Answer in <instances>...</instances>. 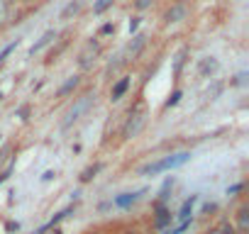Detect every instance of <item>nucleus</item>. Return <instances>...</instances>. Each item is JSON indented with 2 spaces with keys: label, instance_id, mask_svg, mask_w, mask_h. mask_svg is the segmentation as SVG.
<instances>
[{
  "label": "nucleus",
  "instance_id": "20e7f679",
  "mask_svg": "<svg viewBox=\"0 0 249 234\" xmlns=\"http://www.w3.org/2000/svg\"><path fill=\"white\" fill-rule=\"evenodd\" d=\"M144 125H147V115L132 110L130 117H127V122H124V127H122V139H135V137H140L142 130H144Z\"/></svg>",
  "mask_w": 249,
  "mask_h": 234
},
{
  "label": "nucleus",
  "instance_id": "1a4fd4ad",
  "mask_svg": "<svg viewBox=\"0 0 249 234\" xmlns=\"http://www.w3.org/2000/svg\"><path fill=\"white\" fill-rule=\"evenodd\" d=\"M130 85H132V76L117 78V81L112 83V88H110V100H112V102H120V100L124 98V93L130 90Z\"/></svg>",
  "mask_w": 249,
  "mask_h": 234
},
{
  "label": "nucleus",
  "instance_id": "473e14b6",
  "mask_svg": "<svg viewBox=\"0 0 249 234\" xmlns=\"http://www.w3.org/2000/svg\"><path fill=\"white\" fill-rule=\"evenodd\" d=\"M3 98H5V93H3V90H0V102H3Z\"/></svg>",
  "mask_w": 249,
  "mask_h": 234
},
{
  "label": "nucleus",
  "instance_id": "f257e3e1",
  "mask_svg": "<svg viewBox=\"0 0 249 234\" xmlns=\"http://www.w3.org/2000/svg\"><path fill=\"white\" fill-rule=\"evenodd\" d=\"M193 159V151H174V154H166L157 161H149L147 166L137 168V176H144V178H154L159 173H166V171H174V168H181L186 166L188 161Z\"/></svg>",
  "mask_w": 249,
  "mask_h": 234
},
{
  "label": "nucleus",
  "instance_id": "7ed1b4c3",
  "mask_svg": "<svg viewBox=\"0 0 249 234\" xmlns=\"http://www.w3.org/2000/svg\"><path fill=\"white\" fill-rule=\"evenodd\" d=\"M149 193V188L144 185V188H137V190H124V193H120V195H115L112 200H110V205L112 207H117V210H130V207H135L144 195Z\"/></svg>",
  "mask_w": 249,
  "mask_h": 234
},
{
  "label": "nucleus",
  "instance_id": "412c9836",
  "mask_svg": "<svg viewBox=\"0 0 249 234\" xmlns=\"http://www.w3.org/2000/svg\"><path fill=\"white\" fill-rule=\"evenodd\" d=\"M18 47H20V39H15V42H10V44H8V47L3 49V51H0V64H3V61L8 59V54H10V51H15Z\"/></svg>",
  "mask_w": 249,
  "mask_h": 234
},
{
  "label": "nucleus",
  "instance_id": "a878e982",
  "mask_svg": "<svg viewBox=\"0 0 249 234\" xmlns=\"http://www.w3.org/2000/svg\"><path fill=\"white\" fill-rule=\"evenodd\" d=\"M215 71H217V61L215 59H210V61L203 64V73H215Z\"/></svg>",
  "mask_w": 249,
  "mask_h": 234
},
{
  "label": "nucleus",
  "instance_id": "7c9ffc66",
  "mask_svg": "<svg viewBox=\"0 0 249 234\" xmlns=\"http://www.w3.org/2000/svg\"><path fill=\"white\" fill-rule=\"evenodd\" d=\"M244 81H247V73H239V76H234L232 85H244Z\"/></svg>",
  "mask_w": 249,
  "mask_h": 234
},
{
  "label": "nucleus",
  "instance_id": "a211bd4d",
  "mask_svg": "<svg viewBox=\"0 0 249 234\" xmlns=\"http://www.w3.org/2000/svg\"><path fill=\"white\" fill-rule=\"evenodd\" d=\"M181 98H183V90L181 88H176L169 98H166V102H164V110H171V107H176L178 102H181Z\"/></svg>",
  "mask_w": 249,
  "mask_h": 234
},
{
  "label": "nucleus",
  "instance_id": "ddd939ff",
  "mask_svg": "<svg viewBox=\"0 0 249 234\" xmlns=\"http://www.w3.org/2000/svg\"><path fill=\"white\" fill-rule=\"evenodd\" d=\"M78 83H81V78L78 76H71V78H66L61 85H59V90H56V98H69L76 88H78Z\"/></svg>",
  "mask_w": 249,
  "mask_h": 234
},
{
  "label": "nucleus",
  "instance_id": "423d86ee",
  "mask_svg": "<svg viewBox=\"0 0 249 234\" xmlns=\"http://www.w3.org/2000/svg\"><path fill=\"white\" fill-rule=\"evenodd\" d=\"M71 215H76V205H69V207L59 210V212H56L52 219H47L42 227H37V229H35V234H47V232H52L54 227H59V224H61L66 217H71Z\"/></svg>",
  "mask_w": 249,
  "mask_h": 234
},
{
  "label": "nucleus",
  "instance_id": "6ab92c4d",
  "mask_svg": "<svg viewBox=\"0 0 249 234\" xmlns=\"http://www.w3.org/2000/svg\"><path fill=\"white\" fill-rule=\"evenodd\" d=\"M115 0H93V15H103L107 8H112Z\"/></svg>",
  "mask_w": 249,
  "mask_h": 234
},
{
  "label": "nucleus",
  "instance_id": "f03ea898",
  "mask_svg": "<svg viewBox=\"0 0 249 234\" xmlns=\"http://www.w3.org/2000/svg\"><path fill=\"white\" fill-rule=\"evenodd\" d=\"M95 98H98L95 93H86V95H81V98L71 105V110L64 115V120H61V132H69V130L81 120V117L95 105Z\"/></svg>",
  "mask_w": 249,
  "mask_h": 234
},
{
  "label": "nucleus",
  "instance_id": "b1692460",
  "mask_svg": "<svg viewBox=\"0 0 249 234\" xmlns=\"http://www.w3.org/2000/svg\"><path fill=\"white\" fill-rule=\"evenodd\" d=\"M140 25H142V17H132V20H130V25H127V30H130V34H137V30H140Z\"/></svg>",
  "mask_w": 249,
  "mask_h": 234
},
{
  "label": "nucleus",
  "instance_id": "2eb2a0df",
  "mask_svg": "<svg viewBox=\"0 0 249 234\" xmlns=\"http://www.w3.org/2000/svg\"><path fill=\"white\" fill-rule=\"evenodd\" d=\"M237 232L249 234V207L247 205H242V210L237 212Z\"/></svg>",
  "mask_w": 249,
  "mask_h": 234
},
{
  "label": "nucleus",
  "instance_id": "4468645a",
  "mask_svg": "<svg viewBox=\"0 0 249 234\" xmlns=\"http://www.w3.org/2000/svg\"><path fill=\"white\" fill-rule=\"evenodd\" d=\"M56 37H59V34H56L54 30H49V32H44V34L39 37V42H37V44H35V47L30 49V56H35V54H39V51H42L44 47H49V44H52V42H54Z\"/></svg>",
  "mask_w": 249,
  "mask_h": 234
},
{
  "label": "nucleus",
  "instance_id": "9b49d317",
  "mask_svg": "<svg viewBox=\"0 0 249 234\" xmlns=\"http://www.w3.org/2000/svg\"><path fill=\"white\" fill-rule=\"evenodd\" d=\"M144 44H147V34H144V32H140V34H135V37H132V42L127 44L124 54H127L130 59H132V56H140V51L144 49Z\"/></svg>",
  "mask_w": 249,
  "mask_h": 234
},
{
  "label": "nucleus",
  "instance_id": "c85d7f7f",
  "mask_svg": "<svg viewBox=\"0 0 249 234\" xmlns=\"http://www.w3.org/2000/svg\"><path fill=\"white\" fill-rule=\"evenodd\" d=\"M217 210V202H205L203 205V215H210V212H215Z\"/></svg>",
  "mask_w": 249,
  "mask_h": 234
},
{
  "label": "nucleus",
  "instance_id": "dca6fc26",
  "mask_svg": "<svg viewBox=\"0 0 249 234\" xmlns=\"http://www.w3.org/2000/svg\"><path fill=\"white\" fill-rule=\"evenodd\" d=\"M105 168V164L103 161H98V164H93V166H88L83 173H81V183H90V181H95L98 178V173Z\"/></svg>",
  "mask_w": 249,
  "mask_h": 234
},
{
  "label": "nucleus",
  "instance_id": "6e6552de",
  "mask_svg": "<svg viewBox=\"0 0 249 234\" xmlns=\"http://www.w3.org/2000/svg\"><path fill=\"white\" fill-rule=\"evenodd\" d=\"M186 17H188V5H186V3H174V5L166 10L164 22H166V25H176V22H183Z\"/></svg>",
  "mask_w": 249,
  "mask_h": 234
},
{
  "label": "nucleus",
  "instance_id": "39448f33",
  "mask_svg": "<svg viewBox=\"0 0 249 234\" xmlns=\"http://www.w3.org/2000/svg\"><path fill=\"white\" fill-rule=\"evenodd\" d=\"M171 224H174V212H171V207L154 202V229H157V232H164V229L171 227Z\"/></svg>",
  "mask_w": 249,
  "mask_h": 234
},
{
  "label": "nucleus",
  "instance_id": "c756f323",
  "mask_svg": "<svg viewBox=\"0 0 249 234\" xmlns=\"http://www.w3.org/2000/svg\"><path fill=\"white\" fill-rule=\"evenodd\" d=\"M81 195H83V190H81V188H76V190H71V195H69V198H71V202H78V200H81Z\"/></svg>",
  "mask_w": 249,
  "mask_h": 234
},
{
  "label": "nucleus",
  "instance_id": "393cba45",
  "mask_svg": "<svg viewBox=\"0 0 249 234\" xmlns=\"http://www.w3.org/2000/svg\"><path fill=\"white\" fill-rule=\"evenodd\" d=\"M183 61H186V54L181 51V54L176 56V61H174V73H181V68H183Z\"/></svg>",
  "mask_w": 249,
  "mask_h": 234
},
{
  "label": "nucleus",
  "instance_id": "f8f14e48",
  "mask_svg": "<svg viewBox=\"0 0 249 234\" xmlns=\"http://www.w3.org/2000/svg\"><path fill=\"white\" fill-rule=\"evenodd\" d=\"M174 185H176V176H169V178L164 181V185H161V190H159V195H157V200H154V202H159V205H166V202H169V198H171V190H174Z\"/></svg>",
  "mask_w": 249,
  "mask_h": 234
},
{
  "label": "nucleus",
  "instance_id": "cd10ccee",
  "mask_svg": "<svg viewBox=\"0 0 249 234\" xmlns=\"http://www.w3.org/2000/svg\"><path fill=\"white\" fill-rule=\"evenodd\" d=\"M112 32H115V25H112V22H107V25H103V27H100V37L112 34Z\"/></svg>",
  "mask_w": 249,
  "mask_h": 234
},
{
  "label": "nucleus",
  "instance_id": "9d476101",
  "mask_svg": "<svg viewBox=\"0 0 249 234\" xmlns=\"http://www.w3.org/2000/svg\"><path fill=\"white\" fill-rule=\"evenodd\" d=\"M98 51H100V47H98L95 42H90V44H88V49L81 54V61H78V66H81L83 71L93 68V64H95V59H98Z\"/></svg>",
  "mask_w": 249,
  "mask_h": 234
},
{
  "label": "nucleus",
  "instance_id": "5701e85b",
  "mask_svg": "<svg viewBox=\"0 0 249 234\" xmlns=\"http://www.w3.org/2000/svg\"><path fill=\"white\" fill-rule=\"evenodd\" d=\"M56 176H59V173H56L54 168H49V171H44V173H42V178H39V183H52V181H54Z\"/></svg>",
  "mask_w": 249,
  "mask_h": 234
},
{
  "label": "nucleus",
  "instance_id": "4be33fe9",
  "mask_svg": "<svg viewBox=\"0 0 249 234\" xmlns=\"http://www.w3.org/2000/svg\"><path fill=\"white\" fill-rule=\"evenodd\" d=\"M13 168H15V161H10V164L5 166V171H0V185H3V183H8V178H10Z\"/></svg>",
  "mask_w": 249,
  "mask_h": 234
},
{
  "label": "nucleus",
  "instance_id": "0eeeda50",
  "mask_svg": "<svg viewBox=\"0 0 249 234\" xmlns=\"http://www.w3.org/2000/svg\"><path fill=\"white\" fill-rule=\"evenodd\" d=\"M198 200H200V195H198V193L188 195V198L183 200V205L178 207V212H174V222H183V219H191V217H196V215H193V210H196Z\"/></svg>",
  "mask_w": 249,
  "mask_h": 234
},
{
  "label": "nucleus",
  "instance_id": "bb28decb",
  "mask_svg": "<svg viewBox=\"0 0 249 234\" xmlns=\"http://www.w3.org/2000/svg\"><path fill=\"white\" fill-rule=\"evenodd\" d=\"M152 3L154 0H135V8L142 13V10H147V8H152Z\"/></svg>",
  "mask_w": 249,
  "mask_h": 234
},
{
  "label": "nucleus",
  "instance_id": "2f4dec72",
  "mask_svg": "<svg viewBox=\"0 0 249 234\" xmlns=\"http://www.w3.org/2000/svg\"><path fill=\"white\" fill-rule=\"evenodd\" d=\"M5 13H8V0H0V20L5 17Z\"/></svg>",
  "mask_w": 249,
  "mask_h": 234
},
{
  "label": "nucleus",
  "instance_id": "aec40b11",
  "mask_svg": "<svg viewBox=\"0 0 249 234\" xmlns=\"http://www.w3.org/2000/svg\"><path fill=\"white\" fill-rule=\"evenodd\" d=\"M244 188H247V183H244V181H237V183H232V185H227V190H225V195H227V198H237V195H239V193H242Z\"/></svg>",
  "mask_w": 249,
  "mask_h": 234
},
{
  "label": "nucleus",
  "instance_id": "f3484780",
  "mask_svg": "<svg viewBox=\"0 0 249 234\" xmlns=\"http://www.w3.org/2000/svg\"><path fill=\"white\" fill-rule=\"evenodd\" d=\"M81 8H83V0H73V3H69V5L64 8L61 17H64V20H69L71 15H78V13H81Z\"/></svg>",
  "mask_w": 249,
  "mask_h": 234
}]
</instances>
